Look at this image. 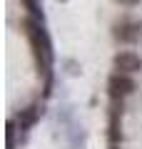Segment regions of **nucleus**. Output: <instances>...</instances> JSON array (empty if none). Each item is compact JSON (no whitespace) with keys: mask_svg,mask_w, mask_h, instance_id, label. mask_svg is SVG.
I'll list each match as a JSON object with an SVG mask.
<instances>
[{"mask_svg":"<svg viewBox=\"0 0 142 149\" xmlns=\"http://www.w3.org/2000/svg\"><path fill=\"white\" fill-rule=\"evenodd\" d=\"M115 65V72H125V74H137L142 70V57L135 50H120V52L112 57Z\"/></svg>","mask_w":142,"mask_h":149,"instance_id":"nucleus-3","label":"nucleus"},{"mask_svg":"<svg viewBox=\"0 0 142 149\" xmlns=\"http://www.w3.org/2000/svg\"><path fill=\"white\" fill-rule=\"evenodd\" d=\"M15 147V122H8V149H13Z\"/></svg>","mask_w":142,"mask_h":149,"instance_id":"nucleus-7","label":"nucleus"},{"mask_svg":"<svg viewBox=\"0 0 142 149\" xmlns=\"http://www.w3.org/2000/svg\"><path fill=\"white\" fill-rule=\"evenodd\" d=\"M117 3H120V5H127V8H132V5H137L140 0H117Z\"/></svg>","mask_w":142,"mask_h":149,"instance_id":"nucleus-8","label":"nucleus"},{"mask_svg":"<svg viewBox=\"0 0 142 149\" xmlns=\"http://www.w3.org/2000/svg\"><path fill=\"white\" fill-rule=\"evenodd\" d=\"M20 27H22V32H25L27 42H30L32 55H35L37 72H42V74H45V80H50V67H53V47H50L47 32H45V27H42V20H35V17H22Z\"/></svg>","mask_w":142,"mask_h":149,"instance_id":"nucleus-1","label":"nucleus"},{"mask_svg":"<svg viewBox=\"0 0 142 149\" xmlns=\"http://www.w3.org/2000/svg\"><path fill=\"white\" fill-rule=\"evenodd\" d=\"M22 5H25V10H30V17H35V20H42V13H37V10H40L37 0H22Z\"/></svg>","mask_w":142,"mask_h":149,"instance_id":"nucleus-6","label":"nucleus"},{"mask_svg":"<svg viewBox=\"0 0 142 149\" xmlns=\"http://www.w3.org/2000/svg\"><path fill=\"white\" fill-rule=\"evenodd\" d=\"M37 117H40V104H27L18 114V124H20V129H30L37 122Z\"/></svg>","mask_w":142,"mask_h":149,"instance_id":"nucleus-5","label":"nucleus"},{"mask_svg":"<svg viewBox=\"0 0 142 149\" xmlns=\"http://www.w3.org/2000/svg\"><path fill=\"white\" fill-rule=\"evenodd\" d=\"M140 32H142V27L137 25V22H130V20H122V22H117L115 25V40L117 42H137L140 40Z\"/></svg>","mask_w":142,"mask_h":149,"instance_id":"nucleus-4","label":"nucleus"},{"mask_svg":"<svg viewBox=\"0 0 142 149\" xmlns=\"http://www.w3.org/2000/svg\"><path fill=\"white\" fill-rule=\"evenodd\" d=\"M63 3H65V0H63Z\"/></svg>","mask_w":142,"mask_h":149,"instance_id":"nucleus-9","label":"nucleus"},{"mask_svg":"<svg viewBox=\"0 0 142 149\" xmlns=\"http://www.w3.org/2000/svg\"><path fill=\"white\" fill-rule=\"evenodd\" d=\"M107 90H110V97H112V100H122V97L132 95V92L137 90V82L132 80V74L112 72L110 80H107Z\"/></svg>","mask_w":142,"mask_h":149,"instance_id":"nucleus-2","label":"nucleus"}]
</instances>
